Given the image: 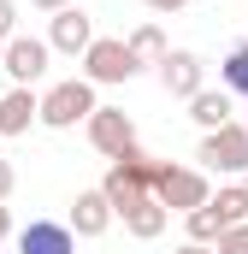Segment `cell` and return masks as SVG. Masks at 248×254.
<instances>
[{
  "instance_id": "cell-1",
  "label": "cell",
  "mask_w": 248,
  "mask_h": 254,
  "mask_svg": "<svg viewBox=\"0 0 248 254\" xmlns=\"http://www.w3.org/2000/svg\"><path fill=\"white\" fill-rule=\"evenodd\" d=\"M101 101H95V83H83V77H71V83H54L48 95H42V113H36V125L48 130H77L89 113H95Z\"/></svg>"
},
{
  "instance_id": "cell-2",
  "label": "cell",
  "mask_w": 248,
  "mask_h": 254,
  "mask_svg": "<svg viewBox=\"0 0 248 254\" xmlns=\"http://www.w3.org/2000/svg\"><path fill=\"white\" fill-rule=\"evenodd\" d=\"M154 201H160V207H166V213H189V207H201V201H207V178H201V172H195V166H172V160H160V166H154Z\"/></svg>"
},
{
  "instance_id": "cell-3",
  "label": "cell",
  "mask_w": 248,
  "mask_h": 254,
  "mask_svg": "<svg viewBox=\"0 0 248 254\" xmlns=\"http://www.w3.org/2000/svg\"><path fill=\"white\" fill-rule=\"evenodd\" d=\"M195 160H207L213 172H225V178H248V125H219L201 136V148H195Z\"/></svg>"
},
{
  "instance_id": "cell-4",
  "label": "cell",
  "mask_w": 248,
  "mask_h": 254,
  "mask_svg": "<svg viewBox=\"0 0 248 254\" xmlns=\"http://www.w3.org/2000/svg\"><path fill=\"white\" fill-rule=\"evenodd\" d=\"M136 71H142V65L124 48V36H95V42L83 48V83H130Z\"/></svg>"
},
{
  "instance_id": "cell-5",
  "label": "cell",
  "mask_w": 248,
  "mask_h": 254,
  "mask_svg": "<svg viewBox=\"0 0 248 254\" xmlns=\"http://www.w3.org/2000/svg\"><path fill=\"white\" fill-rule=\"evenodd\" d=\"M48 54H54V48H48L42 36H12V42L0 48V71H6L18 89H30V83L48 77Z\"/></svg>"
},
{
  "instance_id": "cell-6",
  "label": "cell",
  "mask_w": 248,
  "mask_h": 254,
  "mask_svg": "<svg viewBox=\"0 0 248 254\" xmlns=\"http://www.w3.org/2000/svg\"><path fill=\"white\" fill-rule=\"evenodd\" d=\"M83 125H89V148H95V154H107V160H113L119 148L136 142V125H130V113H124V107H95Z\"/></svg>"
},
{
  "instance_id": "cell-7",
  "label": "cell",
  "mask_w": 248,
  "mask_h": 254,
  "mask_svg": "<svg viewBox=\"0 0 248 254\" xmlns=\"http://www.w3.org/2000/svg\"><path fill=\"white\" fill-rule=\"evenodd\" d=\"M160 83H166V95H178V101H189L195 89H207V65H201V54H189V48H166V60H160Z\"/></svg>"
},
{
  "instance_id": "cell-8",
  "label": "cell",
  "mask_w": 248,
  "mask_h": 254,
  "mask_svg": "<svg viewBox=\"0 0 248 254\" xmlns=\"http://www.w3.org/2000/svg\"><path fill=\"white\" fill-rule=\"evenodd\" d=\"M18 254H77V237L65 231L60 219H30L18 231Z\"/></svg>"
},
{
  "instance_id": "cell-9",
  "label": "cell",
  "mask_w": 248,
  "mask_h": 254,
  "mask_svg": "<svg viewBox=\"0 0 248 254\" xmlns=\"http://www.w3.org/2000/svg\"><path fill=\"white\" fill-rule=\"evenodd\" d=\"M89 42H95V24H89V12H77V6L54 12V24H48V48H54V54H83Z\"/></svg>"
},
{
  "instance_id": "cell-10",
  "label": "cell",
  "mask_w": 248,
  "mask_h": 254,
  "mask_svg": "<svg viewBox=\"0 0 248 254\" xmlns=\"http://www.w3.org/2000/svg\"><path fill=\"white\" fill-rule=\"evenodd\" d=\"M107 225H113V207H107V195H101V190H77L65 231H71V237H101Z\"/></svg>"
},
{
  "instance_id": "cell-11",
  "label": "cell",
  "mask_w": 248,
  "mask_h": 254,
  "mask_svg": "<svg viewBox=\"0 0 248 254\" xmlns=\"http://www.w3.org/2000/svg\"><path fill=\"white\" fill-rule=\"evenodd\" d=\"M36 113H42V101H36L30 89H6V95H0V142L24 136V130L36 125Z\"/></svg>"
},
{
  "instance_id": "cell-12",
  "label": "cell",
  "mask_w": 248,
  "mask_h": 254,
  "mask_svg": "<svg viewBox=\"0 0 248 254\" xmlns=\"http://www.w3.org/2000/svg\"><path fill=\"white\" fill-rule=\"evenodd\" d=\"M231 113H237V95H231V89H195V95H189V119L201 130L231 125Z\"/></svg>"
},
{
  "instance_id": "cell-13",
  "label": "cell",
  "mask_w": 248,
  "mask_h": 254,
  "mask_svg": "<svg viewBox=\"0 0 248 254\" xmlns=\"http://www.w3.org/2000/svg\"><path fill=\"white\" fill-rule=\"evenodd\" d=\"M119 219H124V231H130V237H142V243H154V237L166 231V219H172V213H166V207H160L154 195H142L136 207H124Z\"/></svg>"
},
{
  "instance_id": "cell-14",
  "label": "cell",
  "mask_w": 248,
  "mask_h": 254,
  "mask_svg": "<svg viewBox=\"0 0 248 254\" xmlns=\"http://www.w3.org/2000/svg\"><path fill=\"white\" fill-rule=\"evenodd\" d=\"M101 195H107V207H113V219H119L124 207H136V201L148 195V184H136L130 172H119V166H107V178H101Z\"/></svg>"
},
{
  "instance_id": "cell-15",
  "label": "cell",
  "mask_w": 248,
  "mask_h": 254,
  "mask_svg": "<svg viewBox=\"0 0 248 254\" xmlns=\"http://www.w3.org/2000/svg\"><path fill=\"white\" fill-rule=\"evenodd\" d=\"M124 48L136 54V65H160V60H166V36H160V24H136V30L124 36Z\"/></svg>"
},
{
  "instance_id": "cell-16",
  "label": "cell",
  "mask_w": 248,
  "mask_h": 254,
  "mask_svg": "<svg viewBox=\"0 0 248 254\" xmlns=\"http://www.w3.org/2000/svg\"><path fill=\"white\" fill-rule=\"evenodd\" d=\"M207 207L219 213V225H243L248 219V201H243V184H225L219 195H207Z\"/></svg>"
},
{
  "instance_id": "cell-17",
  "label": "cell",
  "mask_w": 248,
  "mask_h": 254,
  "mask_svg": "<svg viewBox=\"0 0 248 254\" xmlns=\"http://www.w3.org/2000/svg\"><path fill=\"white\" fill-rule=\"evenodd\" d=\"M219 77H225V89H231V95H248V42H237V48L225 54Z\"/></svg>"
},
{
  "instance_id": "cell-18",
  "label": "cell",
  "mask_w": 248,
  "mask_h": 254,
  "mask_svg": "<svg viewBox=\"0 0 248 254\" xmlns=\"http://www.w3.org/2000/svg\"><path fill=\"white\" fill-rule=\"evenodd\" d=\"M184 219H189V243H207V249H213V243H219V231H225V225H219V213H213L207 201H201V207H189Z\"/></svg>"
},
{
  "instance_id": "cell-19",
  "label": "cell",
  "mask_w": 248,
  "mask_h": 254,
  "mask_svg": "<svg viewBox=\"0 0 248 254\" xmlns=\"http://www.w3.org/2000/svg\"><path fill=\"white\" fill-rule=\"evenodd\" d=\"M213 254H248V219L243 225H225L219 243H213Z\"/></svg>"
},
{
  "instance_id": "cell-20",
  "label": "cell",
  "mask_w": 248,
  "mask_h": 254,
  "mask_svg": "<svg viewBox=\"0 0 248 254\" xmlns=\"http://www.w3.org/2000/svg\"><path fill=\"white\" fill-rule=\"evenodd\" d=\"M12 36H18V6L0 0V42H12Z\"/></svg>"
},
{
  "instance_id": "cell-21",
  "label": "cell",
  "mask_w": 248,
  "mask_h": 254,
  "mask_svg": "<svg viewBox=\"0 0 248 254\" xmlns=\"http://www.w3.org/2000/svg\"><path fill=\"white\" fill-rule=\"evenodd\" d=\"M142 6H154V12H166V18H172V12H184L189 0H142Z\"/></svg>"
},
{
  "instance_id": "cell-22",
  "label": "cell",
  "mask_w": 248,
  "mask_h": 254,
  "mask_svg": "<svg viewBox=\"0 0 248 254\" xmlns=\"http://www.w3.org/2000/svg\"><path fill=\"white\" fill-rule=\"evenodd\" d=\"M6 195H12V166L0 160V201H6Z\"/></svg>"
},
{
  "instance_id": "cell-23",
  "label": "cell",
  "mask_w": 248,
  "mask_h": 254,
  "mask_svg": "<svg viewBox=\"0 0 248 254\" xmlns=\"http://www.w3.org/2000/svg\"><path fill=\"white\" fill-rule=\"evenodd\" d=\"M12 237V213H6V201H0V243Z\"/></svg>"
},
{
  "instance_id": "cell-24",
  "label": "cell",
  "mask_w": 248,
  "mask_h": 254,
  "mask_svg": "<svg viewBox=\"0 0 248 254\" xmlns=\"http://www.w3.org/2000/svg\"><path fill=\"white\" fill-rule=\"evenodd\" d=\"M30 6H42V12H65L71 0H30Z\"/></svg>"
},
{
  "instance_id": "cell-25",
  "label": "cell",
  "mask_w": 248,
  "mask_h": 254,
  "mask_svg": "<svg viewBox=\"0 0 248 254\" xmlns=\"http://www.w3.org/2000/svg\"><path fill=\"white\" fill-rule=\"evenodd\" d=\"M178 254H213V249H207V243H184Z\"/></svg>"
},
{
  "instance_id": "cell-26",
  "label": "cell",
  "mask_w": 248,
  "mask_h": 254,
  "mask_svg": "<svg viewBox=\"0 0 248 254\" xmlns=\"http://www.w3.org/2000/svg\"><path fill=\"white\" fill-rule=\"evenodd\" d=\"M243 201H248V178H243Z\"/></svg>"
},
{
  "instance_id": "cell-27",
  "label": "cell",
  "mask_w": 248,
  "mask_h": 254,
  "mask_svg": "<svg viewBox=\"0 0 248 254\" xmlns=\"http://www.w3.org/2000/svg\"><path fill=\"white\" fill-rule=\"evenodd\" d=\"M0 160H6V154H0Z\"/></svg>"
},
{
  "instance_id": "cell-28",
  "label": "cell",
  "mask_w": 248,
  "mask_h": 254,
  "mask_svg": "<svg viewBox=\"0 0 248 254\" xmlns=\"http://www.w3.org/2000/svg\"><path fill=\"white\" fill-rule=\"evenodd\" d=\"M0 48H6V42H0Z\"/></svg>"
}]
</instances>
